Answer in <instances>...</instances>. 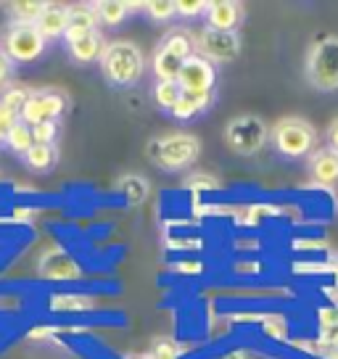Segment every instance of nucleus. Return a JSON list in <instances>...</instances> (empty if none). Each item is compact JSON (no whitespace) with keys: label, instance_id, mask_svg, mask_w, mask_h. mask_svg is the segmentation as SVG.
Returning a JSON list of instances; mask_svg holds the SVG:
<instances>
[{"label":"nucleus","instance_id":"7ed1b4c3","mask_svg":"<svg viewBox=\"0 0 338 359\" xmlns=\"http://www.w3.org/2000/svg\"><path fill=\"white\" fill-rule=\"evenodd\" d=\"M306 77L317 90H338V37H323L309 48Z\"/></svg>","mask_w":338,"mask_h":359},{"label":"nucleus","instance_id":"c85d7f7f","mask_svg":"<svg viewBox=\"0 0 338 359\" xmlns=\"http://www.w3.org/2000/svg\"><path fill=\"white\" fill-rule=\"evenodd\" d=\"M206 11H209V3L203 0H175V13L180 16H198Z\"/></svg>","mask_w":338,"mask_h":359},{"label":"nucleus","instance_id":"7c9ffc66","mask_svg":"<svg viewBox=\"0 0 338 359\" xmlns=\"http://www.w3.org/2000/svg\"><path fill=\"white\" fill-rule=\"evenodd\" d=\"M13 77V61L0 50V88H6Z\"/></svg>","mask_w":338,"mask_h":359},{"label":"nucleus","instance_id":"473e14b6","mask_svg":"<svg viewBox=\"0 0 338 359\" xmlns=\"http://www.w3.org/2000/svg\"><path fill=\"white\" fill-rule=\"evenodd\" d=\"M327 148H330V151H336L338 154V119L333 124H330V127H327Z\"/></svg>","mask_w":338,"mask_h":359},{"label":"nucleus","instance_id":"9d476101","mask_svg":"<svg viewBox=\"0 0 338 359\" xmlns=\"http://www.w3.org/2000/svg\"><path fill=\"white\" fill-rule=\"evenodd\" d=\"M243 22V6L236 0H215L209 3V11H206V29H215V32H236Z\"/></svg>","mask_w":338,"mask_h":359},{"label":"nucleus","instance_id":"f3484780","mask_svg":"<svg viewBox=\"0 0 338 359\" xmlns=\"http://www.w3.org/2000/svg\"><path fill=\"white\" fill-rule=\"evenodd\" d=\"M46 8L48 3H40V0H16V3L8 6L13 24H22V27H34V24L40 22V16H43Z\"/></svg>","mask_w":338,"mask_h":359},{"label":"nucleus","instance_id":"c9c22d12","mask_svg":"<svg viewBox=\"0 0 338 359\" xmlns=\"http://www.w3.org/2000/svg\"><path fill=\"white\" fill-rule=\"evenodd\" d=\"M330 272H333V278L338 280V257H336V262H333V267H330Z\"/></svg>","mask_w":338,"mask_h":359},{"label":"nucleus","instance_id":"c756f323","mask_svg":"<svg viewBox=\"0 0 338 359\" xmlns=\"http://www.w3.org/2000/svg\"><path fill=\"white\" fill-rule=\"evenodd\" d=\"M188 188H193V191H212V188H217V180L209 177V175H193V177H188Z\"/></svg>","mask_w":338,"mask_h":359},{"label":"nucleus","instance_id":"9b49d317","mask_svg":"<svg viewBox=\"0 0 338 359\" xmlns=\"http://www.w3.org/2000/svg\"><path fill=\"white\" fill-rule=\"evenodd\" d=\"M98 13H95V6H74L69 8V29L64 34V40L72 43L82 34L98 32Z\"/></svg>","mask_w":338,"mask_h":359},{"label":"nucleus","instance_id":"e433bc0d","mask_svg":"<svg viewBox=\"0 0 338 359\" xmlns=\"http://www.w3.org/2000/svg\"><path fill=\"white\" fill-rule=\"evenodd\" d=\"M222 359H246L243 354H230V357H222Z\"/></svg>","mask_w":338,"mask_h":359},{"label":"nucleus","instance_id":"6e6552de","mask_svg":"<svg viewBox=\"0 0 338 359\" xmlns=\"http://www.w3.org/2000/svg\"><path fill=\"white\" fill-rule=\"evenodd\" d=\"M193 48H198L201 58L212 64H227L241 53V40L236 32H215V29H203L193 40Z\"/></svg>","mask_w":338,"mask_h":359},{"label":"nucleus","instance_id":"39448f33","mask_svg":"<svg viewBox=\"0 0 338 359\" xmlns=\"http://www.w3.org/2000/svg\"><path fill=\"white\" fill-rule=\"evenodd\" d=\"M46 37L37 32V27H22V24H11L6 34H3V45L0 50L11 58L13 64H32L43 56L46 50Z\"/></svg>","mask_w":338,"mask_h":359},{"label":"nucleus","instance_id":"4468645a","mask_svg":"<svg viewBox=\"0 0 338 359\" xmlns=\"http://www.w3.org/2000/svg\"><path fill=\"white\" fill-rule=\"evenodd\" d=\"M309 172H312V180L320 182V185H333L338 182V154L330 151V148H323L317 151L312 161H309Z\"/></svg>","mask_w":338,"mask_h":359},{"label":"nucleus","instance_id":"cd10ccee","mask_svg":"<svg viewBox=\"0 0 338 359\" xmlns=\"http://www.w3.org/2000/svg\"><path fill=\"white\" fill-rule=\"evenodd\" d=\"M34 143H43V146H53V140L58 137V122H46L32 127Z\"/></svg>","mask_w":338,"mask_h":359},{"label":"nucleus","instance_id":"4be33fe9","mask_svg":"<svg viewBox=\"0 0 338 359\" xmlns=\"http://www.w3.org/2000/svg\"><path fill=\"white\" fill-rule=\"evenodd\" d=\"M158 48H164L167 53H172L175 58H180V61H188L193 56V40L188 37L185 32H172L167 34Z\"/></svg>","mask_w":338,"mask_h":359},{"label":"nucleus","instance_id":"2f4dec72","mask_svg":"<svg viewBox=\"0 0 338 359\" xmlns=\"http://www.w3.org/2000/svg\"><path fill=\"white\" fill-rule=\"evenodd\" d=\"M320 323H323V330H327V327H336L338 325V309H336V306H325V309L320 312Z\"/></svg>","mask_w":338,"mask_h":359},{"label":"nucleus","instance_id":"f257e3e1","mask_svg":"<svg viewBox=\"0 0 338 359\" xmlns=\"http://www.w3.org/2000/svg\"><path fill=\"white\" fill-rule=\"evenodd\" d=\"M101 69L103 77L109 79L111 85H135L140 82L143 72H146V56L135 43L130 40H114L106 45L101 56Z\"/></svg>","mask_w":338,"mask_h":359},{"label":"nucleus","instance_id":"1a4fd4ad","mask_svg":"<svg viewBox=\"0 0 338 359\" xmlns=\"http://www.w3.org/2000/svg\"><path fill=\"white\" fill-rule=\"evenodd\" d=\"M217 82V69L212 61H206L201 56H191L180 69V85L182 93H191V95H203V93H212Z\"/></svg>","mask_w":338,"mask_h":359},{"label":"nucleus","instance_id":"412c9836","mask_svg":"<svg viewBox=\"0 0 338 359\" xmlns=\"http://www.w3.org/2000/svg\"><path fill=\"white\" fill-rule=\"evenodd\" d=\"M116 188L124 193V198L130 203H143L148 198V193H151L148 182L140 177V175H124Z\"/></svg>","mask_w":338,"mask_h":359},{"label":"nucleus","instance_id":"bb28decb","mask_svg":"<svg viewBox=\"0 0 338 359\" xmlns=\"http://www.w3.org/2000/svg\"><path fill=\"white\" fill-rule=\"evenodd\" d=\"M180 357V346L169 338H158L154 348H151V359H177Z\"/></svg>","mask_w":338,"mask_h":359},{"label":"nucleus","instance_id":"b1692460","mask_svg":"<svg viewBox=\"0 0 338 359\" xmlns=\"http://www.w3.org/2000/svg\"><path fill=\"white\" fill-rule=\"evenodd\" d=\"M50 306L56 312H85L88 306H93V302L85 299V296H53Z\"/></svg>","mask_w":338,"mask_h":359},{"label":"nucleus","instance_id":"5701e85b","mask_svg":"<svg viewBox=\"0 0 338 359\" xmlns=\"http://www.w3.org/2000/svg\"><path fill=\"white\" fill-rule=\"evenodd\" d=\"M182 90L177 82H156L154 85V101H156L158 109H164V111H172L175 109V103L180 101Z\"/></svg>","mask_w":338,"mask_h":359},{"label":"nucleus","instance_id":"aec40b11","mask_svg":"<svg viewBox=\"0 0 338 359\" xmlns=\"http://www.w3.org/2000/svg\"><path fill=\"white\" fill-rule=\"evenodd\" d=\"M32 146H34L32 127L19 119V122L11 127V133L6 135V148H11L13 154H19V156H27V151Z\"/></svg>","mask_w":338,"mask_h":359},{"label":"nucleus","instance_id":"f03ea898","mask_svg":"<svg viewBox=\"0 0 338 359\" xmlns=\"http://www.w3.org/2000/svg\"><path fill=\"white\" fill-rule=\"evenodd\" d=\"M148 154H151V158H154L161 169L175 172V169L188 167V164H193V161L198 158L201 143H198L196 135L175 133V135H167V137L154 140L151 148H148Z\"/></svg>","mask_w":338,"mask_h":359},{"label":"nucleus","instance_id":"f8f14e48","mask_svg":"<svg viewBox=\"0 0 338 359\" xmlns=\"http://www.w3.org/2000/svg\"><path fill=\"white\" fill-rule=\"evenodd\" d=\"M69 45V53L77 64H93V61H101L103 50H106V43H103L101 32H90L82 34L77 40H72Z\"/></svg>","mask_w":338,"mask_h":359},{"label":"nucleus","instance_id":"f704fd0d","mask_svg":"<svg viewBox=\"0 0 338 359\" xmlns=\"http://www.w3.org/2000/svg\"><path fill=\"white\" fill-rule=\"evenodd\" d=\"M6 135H8V133H6V130H3V127H0V148L6 146Z\"/></svg>","mask_w":338,"mask_h":359},{"label":"nucleus","instance_id":"6ab92c4d","mask_svg":"<svg viewBox=\"0 0 338 359\" xmlns=\"http://www.w3.org/2000/svg\"><path fill=\"white\" fill-rule=\"evenodd\" d=\"M24 161H27V167L32 169V172H48V169L56 167L58 161V148L56 143L53 146H43V143H34L29 151H27V156H24Z\"/></svg>","mask_w":338,"mask_h":359},{"label":"nucleus","instance_id":"a878e982","mask_svg":"<svg viewBox=\"0 0 338 359\" xmlns=\"http://www.w3.org/2000/svg\"><path fill=\"white\" fill-rule=\"evenodd\" d=\"M143 8H146L148 16L156 19V22H164L169 16H175V3H172V0H148Z\"/></svg>","mask_w":338,"mask_h":359},{"label":"nucleus","instance_id":"0eeeda50","mask_svg":"<svg viewBox=\"0 0 338 359\" xmlns=\"http://www.w3.org/2000/svg\"><path fill=\"white\" fill-rule=\"evenodd\" d=\"M225 140L236 154L251 156V154L262 151V146L267 143V124L262 122L259 116H248V114L236 116L225 127Z\"/></svg>","mask_w":338,"mask_h":359},{"label":"nucleus","instance_id":"a211bd4d","mask_svg":"<svg viewBox=\"0 0 338 359\" xmlns=\"http://www.w3.org/2000/svg\"><path fill=\"white\" fill-rule=\"evenodd\" d=\"M212 93H203V95H191V93H182L180 101L175 103V109H172V114H175V119H191V116H196V114H203L209 106H212Z\"/></svg>","mask_w":338,"mask_h":359},{"label":"nucleus","instance_id":"ddd939ff","mask_svg":"<svg viewBox=\"0 0 338 359\" xmlns=\"http://www.w3.org/2000/svg\"><path fill=\"white\" fill-rule=\"evenodd\" d=\"M37 32L43 34L46 40H53V37H64L69 29V8L67 6H48L40 22L34 24Z\"/></svg>","mask_w":338,"mask_h":359},{"label":"nucleus","instance_id":"4c0bfd02","mask_svg":"<svg viewBox=\"0 0 338 359\" xmlns=\"http://www.w3.org/2000/svg\"><path fill=\"white\" fill-rule=\"evenodd\" d=\"M327 359H338V351H330V357Z\"/></svg>","mask_w":338,"mask_h":359},{"label":"nucleus","instance_id":"423d86ee","mask_svg":"<svg viewBox=\"0 0 338 359\" xmlns=\"http://www.w3.org/2000/svg\"><path fill=\"white\" fill-rule=\"evenodd\" d=\"M67 106L69 101L61 90H32L27 103H24L22 114H19V119L24 124H29V127H37V124L46 122H58L64 116V111H67Z\"/></svg>","mask_w":338,"mask_h":359},{"label":"nucleus","instance_id":"dca6fc26","mask_svg":"<svg viewBox=\"0 0 338 359\" xmlns=\"http://www.w3.org/2000/svg\"><path fill=\"white\" fill-rule=\"evenodd\" d=\"M133 8L135 6L124 3V0H101V3H95V13H98V22L103 27H119L130 16Z\"/></svg>","mask_w":338,"mask_h":359},{"label":"nucleus","instance_id":"2eb2a0df","mask_svg":"<svg viewBox=\"0 0 338 359\" xmlns=\"http://www.w3.org/2000/svg\"><path fill=\"white\" fill-rule=\"evenodd\" d=\"M182 64H185V61L175 58L172 53H167L164 48H156L154 56H151V72H154L156 82H177Z\"/></svg>","mask_w":338,"mask_h":359},{"label":"nucleus","instance_id":"72a5a7b5","mask_svg":"<svg viewBox=\"0 0 338 359\" xmlns=\"http://www.w3.org/2000/svg\"><path fill=\"white\" fill-rule=\"evenodd\" d=\"M323 341H325L327 346H333V351H338V325L327 327L325 333H323Z\"/></svg>","mask_w":338,"mask_h":359},{"label":"nucleus","instance_id":"20e7f679","mask_svg":"<svg viewBox=\"0 0 338 359\" xmlns=\"http://www.w3.org/2000/svg\"><path fill=\"white\" fill-rule=\"evenodd\" d=\"M272 140H275V148L280 151L283 156L304 158V156H309L312 148H315V130H312L304 119L285 116V119H280V122L275 124Z\"/></svg>","mask_w":338,"mask_h":359},{"label":"nucleus","instance_id":"393cba45","mask_svg":"<svg viewBox=\"0 0 338 359\" xmlns=\"http://www.w3.org/2000/svg\"><path fill=\"white\" fill-rule=\"evenodd\" d=\"M29 93H32V90H27V88H11V90H6V95L0 98V103H3L6 109H11V111L22 114L24 103L29 98Z\"/></svg>","mask_w":338,"mask_h":359},{"label":"nucleus","instance_id":"58836bf2","mask_svg":"<svg viewBox=\"0 0 338 359\" xmlns=\"http://www.w3.org/2000/svg\"><path fill=\"white\" fill-rule=\"evenodd\" d=\"M135 359H151V357H135Z\"/></svg>","mask_w":338,"mask_h":359}]
</instances>
